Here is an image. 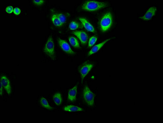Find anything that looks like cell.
I'll use <instances>...</instances> for the list:
<instances>
[{"label":"cell","mask_w":163,"mask_h":123,"mask_svg":"<svg viewBox=\"0 0 163 123\" xmlns=\"http://www.w3.org/2000/svg\"><path fill=\"white\" fill-rule=\"evenodd\" d=\"M107 6V4L104 2L96 1H86L82 5L83 10L89 11H97Z\"/></svg>","instance_id":"6da1fadb"},{"label":"cell","mask_w":163,"mask_h":123,"mask_svg":"<svg viewBox=\"0 0 163 123\" xmlns=\"http://www.w3.org/2000/svg\"><path fill=\"white\" fill-rule=\"evenodd\" d=\"M112 24V14L110 12L105 14L100 21V27L102 32H104L110 29Z\"/></svg>","instance_id":"7a4b0ae2"},{"label":"cell","mask_w":163,"mask_h":123,"mask_svg":"<svg viewBox=\"0 0 163 123\" xmlns=\"http://www.w3.org/2000/svg\"><path fill=\"white\" fill-rule=\"evenodd\" d=\"M44 51L52 59H54L55 58V46L53 38L51 36H50L48 38L46 43L45 45Z\"/></svg>","instance_id":"3957f363"},{"label":"cell","mask_w":163,"mask_h":123,"mask_svg":"<svg viewBox=\"0 0 163 123\" xmlns=\"http://www.w3.org/2000/svg\"><path fill=\"white\" fill-rule=\"evenodd\" d=\"M84 98L86 102L89 106H93L94 104L95 95L94 93L86 86L83 92Z\"/></svg>","instance_id":"277c9868"},{"label":"cell","mask_w":163,"mask_h":123,"mask_svg":"<svg viewBox=\"0 0 163 123\" xmlns=\"http://www.w3.org/2000/svg\"><path fill=\"white\" fill-rule=\"evenodd\" d=\"M58 43L59 46L65 52L71 55H74L75 53L73 51V50L71 49L70 46L69 44L66 41L63 40L61 39H58Z\"/></svg>","instance_id":"5b68a950"},{"label":"cell","mask_w":163,"mask_h":123,"mask_svg":"<svg viewBox=\"0 0 163 123\" xmlns=\"http://www.w3.org/2000/svg\"><path fill=\"white\" fill-rule=\"evenodd\" d=\"M1 83L8 94L10 95L11 93V86L10 81L8 78L6 76H2L1 79Z\"/></svg>","instance_id":"8992f818"},{"label":"cell","mask_w":163,"mask_h":123,"mask_svg":"<svg viewBox=\"0 0 163 123\" xmlns=\"http://www.w3.org/2000/svg\"><path fill=\"white\" fill-rule=\"evenodd\" d=\"M94 65L92 64H87L82 67L80 68V72L81 75V79H83L86 76L89 72L92 69Z\"/></svg>","instance_id":"52a82bcc"},{"label":"cell","mask_w":163,"mask_h":123,"mask_svg":"<svg viewBox=\"0 0 163 123\" xmlns=\"http://www.w3.org/2000/svg\"><path fill=\"white\" fill-rule=\"evenodd\" d=\"M73 33L80 39L82 44H85L87 42L88 36L87 33L83 31H76Z\"/></svg>","instance_id":"ba28073f"},{"label":"cell","mask_w":163,"mask_h":123,"mask_svg":"<svg viewBox=\"0 0 163 123\" xmlns=\"http://www.w3.org/2000/svg\"><path fill=\"white\" fill-rule=\"evenodd\" d=\"M157 10V8L154 6L151 7L149 8L144 15L141 17V18L144 20H149L151 19L155 14Z\"/></svg>","instance_id":"9c48e42d"},{"label":"cell","mask_w":163,"mask_h":123,"mask_svg":"<svg viewBox=\"0 0 163 123\" xmlns=\"http://www.w3.org/2000/svg\"><path fill=\"white\" fill-rule=\"evenodd\" d=\"M77 88L78 87L77 85H76L69 91L68 99L70 102H74L76 101L77 94Z\"/></svg>","instance_id":"30bf717a"},{"label":"cell","mask_w":163,"mask_h":123,"mask_svg":"<svg viewBox=\"0 0 163 123\" xmlns=\"http://www.w3.org/2000/svg\"><path fill=\"white\" fill-rule=\"evenodd\" d=\"M79 20L83 24L84 28L89 32L95 33V30L94 27L87 20L85 19L84 18L81 17L79 18Z\"/></svg>","instance_id":"8fae6325"},{"label":"cell","mask_w":163,"mask_h":123,"mask_svg":"<svg viewBox=\"0 0 163 123\" xmlns=\"http://www.w3.org/2000/svg\"><path fill=\"white\" fill-rule=\"evenodd\" d=\"M111 39V38L108 39L104 41L101 43L96 45L95 46L93 47L92 48V49L89 51V53L88 54V56H91V55L97 53V52H98L103 46L104 45V44H105L106 43L108 42Z\"/></svg>","instance_id":"7c38bea8"},{"label":"cell","mask_w":163,"mask_h":123,"mask_svg":"<svg viewBox=\"0 0 163 123\" xmlns=\"http://www.w3.org/2000/svg\"><path fill=\"white\" fill-rule=\"evenodd\" d=\"M64 111L69 112H77L83 111V110L78 106H73V105H69L65 106L64 108Z\"/></svg>","instance_id":"4fadbf2b"},{"label":"cell","mask_w":163,"mask_h":123,"mask_svg":"<svg viewBox=\"0 0 163 123\" xmlns=\"http://www.w3.org/2000/svg\"><path fill=\"white\" fill-rule=\"evenodd\" d=\"M53 99L54 103L57 106H59L62 103V97H61V94L59 93H57L55 94L53 96Z\"/></svg>","instance_id":"5bb4252c"},{"label":"cell","mask_w":163,"mask_h":123,"mask_svg":"<svg viewBox=\"0 0 163 123\" xmlns=\"http://www.w3.org/2000/svg\"><path fill=\"white\" fill-rule=\"evenodd\" d=\"M51 20L53 24L56 26H61L63 25L60 20L58 18L56 14H53L51 17Z\"/></svg>","instance_id":"9a60e30c"},{"label":"cell","mask_w":163,"mask_h":123,"mask_svg":"<svg viewBox=\"0 0 163 123\" xmlns=\"http://www.w3.org/2000/svg\"><path fill=\"white\" fill-rule=\"evenodd\" d=\"M69 41L70 43L71 44L72 46L76 48H80V44L78 40L75 37H70L69 38Z\"/></svg>","instance_id":"2e32d148"},{"label":"cell","mask_w":163,"mask_h":123,"mask_svg":"<svg viewBox=\"0 0 163 123\" xmlns=\"http://www.w3.org/2000/svg\"><path fill=\"white\" fill-rule=\"evenodd\" d=\"M40 102L41 106H42L44 108L49 109V110H52V109H53V108L50 106L46 99L44 97L41 98L40 99Z\"/></svg>","instance_id":"e0dca14e"},{"label":"cell","mask_w":163,"mask_h":123,"mask_svg":"<svg viewBox=\"0 0 163 123\" xmlns=\"http://www.w3.org/2000/svg\"><path fill=\"white\" fill-rule=\"evenodd\" d=\"M79 27V24L76 21H73L71 22L69 25V28L71 30H75L78 29Z\"/></svg>","instance_id":"ac0fdd59"},{"label":"cell","mask_w":163,"mask_h":123,"mask_svg":"<svg viewBox=\"0 0 163 123\" xmlns=\"http://www.w3.org/2000/svg\"><path fill=\"white\" fill-rule=\"evenodd\" d=\"M56 14H57L58 18L60 20V21H61V23H62L63 24L65 23L66 21V18L64 14L61 13Z\"/></svg>","instance_id":"d6986e66"},{"label":"cell","mask_w":163,"mask_h":123,"mask_svg":"<svg viewBox=\"0 0 163 123\" xmlns=\"http://www.w3.org/2000/svg\"><path fill=\"white\" fill-rule=\"evenodd\" d=\"M97 40V38L95 36H93L91 37L89 41L88 47H91L94 44L96 43Z\"/></svg>","instance_id":"ffe728a7"},{"label":"cell","mask_w":163,"mask_h":123,"mask_svg":"<svg viewBox=\"0 0 163 123\" xmlns=\"http://www.w3.org/2000/svg\"><path fill=\"white\" fill-rule=\"evenodd\" d=\"M32 1L35 5H37V6H40V5H42L44 4L45 1H44V0H34Z\"/></svg>","instance_id":"44dd1931"},{"label":"cell","mask_w":163,"mask_h":123,"mask_svg":"<svg viewBox=\"0 0 163 123\" xmlns=\"http://www.w3.org/2000/svg\"><path fill=\"white\" fill-rule=\"evenodd\" d=\"M14 8L13 7L11 6H8L7 8H6V12L8 13H11L13 12L14 11Z\"/></svg>","instance_id":"7402d4cb"},{"label":"cell","mask_w":163,"mask_h":123,"mask_svg":"<svg viewBox=\"0 0 163 123\" xmlns=\"http://www.w3.org/2000/svg\"><path fill=\"white\" fill-rule=\"evenodd\" d=\"M21 10L19 8H15L14 9V13L15 14H16V15H19V14L21 13Z\"/></svg>","instance_id":"603a6c76"},{"label":"cell","mask_w":163,"mask_h":123,"mask_svg":"<svg viewBox=\"0 0 163 123\" xmlns=\"http://www.w3.org/2000/svg\"><path fill=\"white\" fill-rule=\"evenodd\" d=\"M3 85H2L1 83V92H0V94H1V95L2 96V94H3Z\"/></svg>","instance_id":"cb8c5ba5"}]
</instances>
